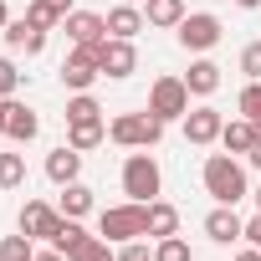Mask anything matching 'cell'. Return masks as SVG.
<instances>
[{
	"label": "cell",
	"instance_id": "obj_8",
	"mask_svg": "<svg viewBox=\"0 0 261 261\" xmlns=\"http://www.w3.org/2000/svg\"><path fill=\"white\" fill-rule=\"evenodd\" d=\"M62 220H67V215L51 210L46 200H26V205H21V230H26L31 241H51V236L62 230Z\"/></svg>",
	"mask_w": 261,
	"mask_h": 261
},
{
	"label": "cell",
	"instance_id": "obj_31",
	"mask_svg": "<svg viewBox=\"0 0 261 261\" xmlns=\"http://www.w3.org/2000/svg\"><path fill=\"white\" fill-rule=\"evenodd\" d=\"M241 72H246V82H261V41H251L241 51Z\"/></svg>",
	"mask_w": 261,
	"mask_h": 261
},
{
	"label": "cell",
	"instance_id": "obj_7",
	"mask_svg": "<svg viewBox=\"0 0 261 261\" xmlns=\"http://www.w3.org/2000/svg\"><path fill=\"white\" fill-rule=\"evenodd\" d=\"M174 31H179V46H185V51H210V46L220 41V21H215L210 11H195V16H185Z\"/></svg>",
	"mask_w": 261,
	"mask_h": 261
},
{
	"label": "cell",
	"instance_id": "obj_20",
	"mask_svg": "<svg viewBox=\"0 0 261 261\" xmlns=\"http://www.w3.org/2000/svg\"><path fill=\"white\" fill-rule=\"evenodd\" d=\"M102 139H108V123H102V118H82V123H67V144H72L77 154L97 149Z\"/></svg>",
	"mask_w": 261,
	"mask_h": 261
},
{
	"label": "cell",
	"instance_id": "obj_11",
	"mask_svg": "<svg viewBox=\"0 0 261 261\" xmlns=\"http://www.w3.org/2000/svg\"><path fill=\"white\" fill-rule=\"evenodd\" d=\"M134 72H139V51H134V41L108 36V41H102V77L123 82V77H134Z\"/></svg>",
	"mask_w": 261,
	"mask_h": 261
},
{
	"label": "cell",
	"instance_id": "obj_19",
	"mask_svg": "<svg viewBox=\"0 0 261 261\" xmlns=\"http://www.w3.org/2000/svg\"><path fill=\"white\" fill-rule=\"evenodd\" d=\"M185 87H190V97H210V92L220 87V67H215L210 57L190 62V72H185Z\"/></svg>",
	"mask_w": 261,
	"mask_h": 261
},
{
	"label": "cell",
	"instance_id": "obj_4",
	"mask_svg": "<svg viewBox=\"0 0 261 261\" xmlns=\"http://www.w3.org/2000/svg\"><path fill=\"white\" fill-rule=\"evenodd\" d=\"M159 190H164V174H159V159H154L149 149L123 159V195H128V200L149 205V200H159Z\"/></svg>",
	"mask_w": 261,
	"mask_h": 261
},
{
	"label": "cell",
	"instance_id": "obj_34",
	"mask_svg": "<svg viewBox=\"0 0 261 261\" xmlns=\"http://www.w3.org/2000/svg\"><path fill=\"white\" fill-rule=\"evenodd\" d=\"M246 241H251V246H261V215H256V220H246Z\"/></svg>",
	"mask_w": 261,
	"mask_h": 261
},
{
	"label": "cell",
	"instance_id": "obj_30",
	"mask_svg": "<svg viewBox=\"0 0 261 261\" xmlns=\"http://www.w3.org/2000/svg\"><path fill=\"white\" fill-rule=\"evenodd\" d=\"M154 261H190V246H185L179 236H164V241L154 246Z\"/></svg>",
	"mask_w": 261,
	"mask_h": 261
},
{
	"label": "cell",
	"instance_id": "obj_2",
	"mask_svg": "<svg viewBox=\"0 0 261 261\" xmlns=\"http://www.w3.org/2000/svg\"><path fill=\"white\" fill-rule=\"evenodd\" d=\"M108 139H113L118 149H154V144L164 139V118H154L149 108H144V113H123V118L108 123Z\"/></svg>",
	"mask_w": 261,
	"mask_h": 261
},
{
	"label": "cell",
	"instance_id": "obj_23",
	"mask_svg": "<svg viewBox=\"0 0 261 261\" xmlns=\"http://www.w3.org/2000/svg\"><path fill=\"white\" fill-rule=\"evenodd\" d=\"M149 236L164 241V236H179V210L164 205V200H149Z\"/></svg>",
	"mask_w": 261,
	"mask_h": 261
},
{
	"label": "cell",
	"instance_id": "obj_40",
	"mask_svg": "<svg viewBox=\"0 0 261 261\" xmlns=\"http://www.w3.org/2000/svg\"><path fill=\"white\" fill-rule=\"evenodd\" d=\"M236 6H241V11H256V6H261V0H236Z\"/></svg>",
	"mask_w": 261,
	"mask_h": 261
},
{
	"label": "cell",
	"instance_id": "obj_42",
	"mask_svg": "<svg viewBox=\"0 0 261 261\" xmlns=\"http://www.w3.org/2000/svg\"><path fill=\"white\" fill-rule=\"evenodd\" d=\"M123 6H139V0H123Z\"/></svg>",
	"mask_w": 261,
	"mask_h": 261
},
{
	"label": "cell",
	"instance_id": "obj_35",
	"mask_svg": "<svg viewBox=\"0 0 261 261\" xmlns=\"http://www.w3.org/2000/svg\"><path fill=\"white\" fill-rule=\"evenodd\" d=\"M246 164H251V169H261V139H256V149L246 154Z\"/></svg>",
	"mask_w": 261,
	"mask_h": 261
},
{
	"label": "cell",
	"instance_id": "obj_13",
	"mask_svg": "<svg viewBox=\"0 0 261 261\" xmlns=\"http://www.w3.org/2000/svg\"><path fill=\"white\" fill-rule=\"evenodd\" d=\"M0 36H6V46H11V51H26V57H41V51H46V31H41V26H31L26 16H21V21H11Z\"/></svg>",
	"mask_w": 261,
	"mask_h": 261
},
{
	"label": "cell",
	"instance_id": "obj_9",
	"mask_svg": "<svg viewBox=\"0 0 261 261\" xmlns=\"http://www.w3.org/2000/svg\"><path fill=\"white\" fill-rule=\"evenodd\" d=\"M179 123H185V139H190L195 149H205V144H215V139H220V128H225V118H220V108H210V102H205V108H190V113H185Z\"/></svg>",
	"mask_w": 261,
	"mask_h": 261
},
{
	"label": "cell",
	"instance_id": "obj_28",
	"mask_svg": "<svg viewBox=\"0 0 261 261\" xmlns=\"http://www.w3.org/2000/svg\"><path fill=\"white\" fill-rule=\"evenodd\" d=\"M236 108H241V118H251V123L261 128V82H246L241 97H236Z\"/></svg>",
	"mask_w": 261,
	"mask_h": 261
},
{
	"label": "cell",
	"instance_id": "obj_10",
	"mask_svg": "<svg viewBox=\"0 0 261 261\" xmlns=\"http://www.w3.org/2000/svg\"><path fill=\"white\" fill-rule=\"evenodd\" d=\"M62 31H67V41H72V46H102V41H108V16L72 11V16L62 21Z\"/></svg>",
	"mask_w": 261,
	"mask_h": 261
},
{
	"label": "cell",
	"instance_id": "obj_17",
	"mask_svg": "<svg viewBox=\"0 0 261 261\" xmlns=\"http://www.w3.org/2000/svg\"><path fill=\"white\" fill-rule=\"evenodd\" d=\"M185 16H190L185 0H144V21H149L154 31H174Z\"/></svg>",
	"mask_w": 261,
	"mask_h": 261
},
{
	"label": "cell",
	"instance_id": "obj_39",
	"mask_svg": "<svg viewBox=\"0 0 261 261\" xmlns=\"http://www.w3.org/2000/svg\"><path fill=\"white\" fill-rule=\"evenodd\" d=\"M11 26V11H6V0H0V31H6Z\"/></svg>",
	"mask_w": 261,
	"mask_h": 261
},
{
	"label": "cell",
	"instance_id": "obj_12",
	"mask_svg": "<svg viewBox=\"0 0 261 261\" xmlns=\"http://www.w3.org/2000/svg\"><path fill=\"white\" fill-rule=\"evenodd\" d=\"M205 236H210L215 246H230V241L246 236V220L236 215V205H215V210L205 215Z\"/></svg>",
	"mask_w": 261,
	"mask_h": 261
},
{
	"label": "cell",
	"instance_id": "obj_21",
	"mask_svg": "<svg viewBox=\"0 0 261 261\" xmlns=\"http://www.w3.org/2000/svg\"><path fill=\"white\" fill-rule=\"evenodd\" d=\"M67 16H72V0H31V6H26V21H31V26H41V31L62 26Z\"/></svg>",
	"mask_w": 261,
	"mask_h": 261
},
{
	"label": "cell",
	"instance_id": "obj_24",
	"mask_svg": "<svg viewBox=\"0 0 261 261\" xmlns=\"http://www.w3.org/2000/svg\"><path fill=\"white\" fill-rule=\"evenodd\" d=\"M87 241H92V236H87V230H82V225H77V220H62V230H57V236H51V246H57V251H62V256H67V261H72V256H77V251H82V246H87Z\"/></svg>",
	"mask_w": 261,
	"mask_h": 261
},
{
	"label": "cell",
	"instance_id": "obj_29",
	"mask_svg": "<svg viewBox=\"0 0 261 261\" xmlns=\"http://www.w3.org/2000/svg\"><path fill=\"white\" fill-rule=\"evenodd\" d=\"M72 261H118V251H113V241H102V236H92Z\"/></svg>",
	"mask_w": 261,
	"mask_h": 261
},
{
	"label": "cell",
	"instance_id": "obj_18",
	"mask_svg": "<svg viewBox=\"0 0 261 261\" xmlns=\"http://www.w3.org/2000/svg\"><path fill=\"white\" fill-rule=\"evenodd\" d=\"M41 134V118L26 108V102H11V118H6V139L11 144H31Z\"/></svg>",
	"mask_w": 261,
	"mask_h": 261
},
{
	"label": "cell",
	"instance_id": "obj_3",
	"mask_svg": "<svg viewBox=\"0 0 261 261\" xmlns=\"http://www.w3.org/2000/svg\"><path fill=\"white\" fill-rule=\"evenodd\" d=\"M97 236H102V241H113V246L149 236V205L128 200V205H113V210H102V215H97Z\"/></svg>",
	"mask_w": 261,
	"mask_h": 261
},
{
	"label": "cell",
	"instance_id": "obj_41",
	"mask_svg": "<svg viewBox=\"0 0 261 261\" xmlns=\"http://www.w3.org/2000/svg\"><path fill=\"white\" fill-rule=\"evenodd\" d=\"M256 210H261V190H256Z\"/></svg>",
	"mask_w": 261,
	"mask_h": 261
},
{
	"label": "cell",
	"instance_id": "obj_36",
	"mask_svg": "<svg viewBox=\"0 0 261 261\" xmlns=\"http://www.w3.org/2000/svg\"><path fill=\"white\" fill-rule=\"evenodd\" d=\"M6 118H11V97H0V134H6Z\"/></svg>",
	"mask_w": 261,
	"mask_h": 261
},
{
	"label": "cell",
	"instance_id": "obj_5",
	"mask_svg": "<svg viewBox=\"0 0 261 261\" xmlns=\"http://www.w3.org/2000/svg\"><path fill=\"white\" fill-rule=\"evenodd\" d=\"M97 77H102V46H72L67 62H62V87L87 92Z\"/></svg>",
	"mask_w": 261,
	"mask_h": 261
},
{
	"label": "cell",
	"instance_id": "obj_16",
	"mask_svg": "<svg viewBox=\"0 0 261 261\" xmlns=\"http://www.w3.org/2000/svg\"><path fill=\"white\" fill-rule=\"evenodd\" d=\"M144 26H149V21H144L139 6H123V0H118V6L108 11V36H118V41H134Z\"/></svg>",
	"mask_w": 261,
	"mask_h": 261
},
{
	"label": "cell",
	"instance_id": "obj_15",
	"mask_svg": "<svg viewBox=\"0 0 261 261\" xmlns=\"http://www.w3.org/2000/svg\"><path fill=\"white\" fill-rule=\"evenodd\" d=\"M77 174H82V154H77L72 144H62V149L46 154V179H51V185H72Z\"/></svg>",
	"mask_w": 261,
	"mask_h": 261
},
{
	"label": "cell",
	"instance_id": "obj_33",
	"mask_svg": "<svg viewBox=\"0 0 261 261\" xmlns=\"http://www.w3.org/2000/svg\"><path fill=\"white\" fill-rule=\"evenodd\" d=\"M118 261H154V251H149L144 241H123V251H118Z\"/></svg>",
	"mask_w": 261,
	"mask_h": 261
},
{
	"label": "cell",
	"instance_id": "obj_32",
	"mask_svg": "<svg viewBox=\"0 0 261 261\" xmlns=\"http://www.w3.org/2000/svg\"><path fill=\"white\" fill-rule=\"evenodd\" d=\"M21 87V72H16V62L11 57H0V97H11Z\"/></svg>",
	"mask_w": 261,
	"mask_h": 261
},
{
	"label": "cell",
	"instance_id": "obj_38",
	"mask_svg": "<svg viewBox=\"0 0 261 261\" xmlns=\"http://www.w3.org/2000/svg\"><path fill=\"white\" fill-rule=\"evenodd\" d=\"M236 261H261V246H251V251H241Z\"/></svg>",
	"mask_w": 261,
	"mask_h": 261
},
{
	"label": "cell",
	"instance_id": "obj_6",
	"mask_svg": "<svg viewBox=\"0 0 261 261\" xmlns=\"http://www.w3.org/2000/svg\"><path fill=\"white\" fill-rule=\"evenodd\" d=\"M149 113L164 118V123L185 118V113H190V87H185V77H159V82L149 87Z\"/></svg>",
	"mask_w": 261,
	"mask_h": 261
},
{
	"label": "cell",
	"instance_id": "obj_26",
	"mask_svg": "<svg viewBox=\"0 0 261 261\" xmlns=\"http://www.w3.org/2000/svg\"><path fill=\"white\" fill-rule=\"evenodd\" d=\"M0 261H36L31 236H26V230H21V236H0Z\"/></svg>",
	"mask_w": 261,
	"mask_h": 261
},
{
	"label": "cell",
	"instance_id": "obj_14",
	"mask_svg": "<svg viewBox=\"0 0 261 261\" xmlns=\"http://www.w3.org/2000/svg\"><path fill=\"white\" fill-rule=\"evenodd\" d=\"M256 139H261V128H256L251 118H230V123L220 128V144H225V154H241V159L256 149Z\"/></svg>",
	"mask_w": 261,
	"mask_h": 261
},
{
	"label": "cell",
	"instance_id": "obj_37",
	"mask_svg": "<svg viewBox=\"0 0 261 261\" xmlns=\"http://www.w3.org/2000/svg\"><path fill=\"white\" fill-rule=\"evenodd\" d=\"M36 261H67V256H62V251H57V246H51V251H41V256H36Z\"/></svg>",
	"mask_w": 261,
	"mask_h": 261
},
{
	"label": "cell",
	"instance_id": "obj_22",
	"mask_svg": "<svg viewBox=\"0 0 261 261\" xmlns=\"http://www.w3.org/2000/svg\"><path fill=\"white\" fill-rule=\"evenodd\" d=\"M67 220H82L87 210H92V190L82 185V179H72V185H62V205H57Z\"/></svg>",
	"mask_w": 261,
	"mask_h": 261
},
{
	"label": "cell",
	"instance_id": "obj_27",
	"mask_svg": "<svg viewBox=\"0 0 261 261\" xmlns=\"http://www.w3.org/2000/svg\"><path fill=\"white\" fill-rule=\"evenodd\" d=\"M82 118H102L92 92H72V102H67V123H82Z\"/></svg>",
	"mask_w": 261,
	"mask_h": 261
},
{
	"label": "cell",
	"instance_id": "obj_1",
	"mask_svg": "<svg viewBox=\"0 0 261 261\" xmlns=\"http://www.w3.org/2000/svg\"><path fill=\"white\" fill-rule=\"evenodd\" d=\"M205 195H215V205H241L251 195L246 169H241L236 154H210L205 159Z\"/></svg>",
	"mask_w": 261,
	"mask_h": 261
},
{
	"label": "cell",
	"instance_id": "obj_25",
	"mask_svg": "<svg viewBox=\"0 0 261 261\" xmlns=\"http://www.w3.org/2000/svg\"><path fill=\"white\" fill-rule=\"evenodd\" d=\"M26 179V154H0V190H21Z\"/></svg>",
	"mask_w": 261,
	"mask_h": 261
}]
</instances>
